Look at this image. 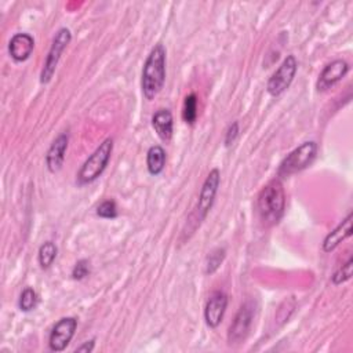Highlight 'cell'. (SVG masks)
Returning <instances> with one entry per match:
<instances>
[{"label":"cell","instance_id":"cell-22","mask_svg":"<svg viewBox=\"0 0 353 353\" xmlns=\"http://www.w3.org/2000/svg\"><path fill=\"white\" fill-rule=\"evenodd\" d=\"M97 215L105 219H113L117 216V207L113 200L102 201L97 208Z\"/></svg>","mask_w":353,"mask_h":353},{"label":"cell","instance_id":"cell-4","mask_svg":"<svg viewBox=\"0 0 353 353\" xmlns=\"http://www.w3.org/2000/svg\"><path fill=\"white\" fill-rule=\"evenodd\" d=\"M317 153V143L314 141H306L292 152H290L279 165L277 175L287 178L292 174H296L312 164Z\"/></svg>","mask_w":353,"mask_h":353},{"label":"cell","instance_id":"cell-6","mask_svg":"<svg viewBox=\"0 0 353 353\" xmlns=\"http://www.w3.org/2000/svg\"><path fill=\"white\" fill-rule=\"evenodd\" d=\"M298 69V62L294 55H287V58L281 62L277 70L270 76L268 81V92L272 97L281 95L292 83L295 73Z\"/></svg>","mask_w":353,"mask_h":353},{"label":"cell","instance_id":"cell-10","mask_svg":"<svg viewBox=\"0 0 353 353\" xmlns=\"http://www.w3.org/2000/svg\"><path fill=\"white\" fill-rule=\"evenodd\" d=\"M226 307H228V295L219 290L212 291L204 307V320L207 325L211 328H216L223 319Z\"/></svg>","mask_w":353,"mask_h":353},{"label":"cell","instance_id":"cell-19","mask_svg":"<svg viewBox=\"0 0 353 353\" xmlns=\"http://www.w3.org/2000/svg\"><path fill=\"white\" fill-rule=\"evenodd\" d=\"M182 119L188 124H193L197 119V97L194 94H189L185 97L183 108H182Z\"/></svg>","mask_w":353,"mask_h":353},{"label":"cell","instance_id":"cell-14","mask_svg":"<svg viewBox=\"0 0 353 353\" xmlns=\"http://www.w3.org/2000/svg\"><path fill=\"white\" fill-rule=\"evenodd\" d=\"M352 212L347 214V216L332 230L330 232L324 241H323V251L324 252H331L334 251L343 240L352 236Z\"/></svg>","mask_w":353,"mask_h":353},{"label":"cell","instance_id":"cell-25","mask_svg":"<svg viewBox=\"0 0 353 353\" xmlns=\"http://www.w3.org/2000/svg\"><path fill=\"white\" fill-rule=\"evenodd\" d=\"M94 346H95V339H90L87 342H84L83 345H80L79 347L74 349V352H85V353H90L94 350Z\"/></svg>","mask_w":353,"mask_h":353},{"label":"cell","instance_id":"cell-11","mask_svg":"<svg viewBox=\"0 0 353 353\" xmlns=\"http://www.w3.org/2000/svg\"><path fill=\"white\" fill-rule=\"evenodd\" d=\"M349 70V65L343 59H335L331 63H328L323 72L320 73L316 87L319 91H325L338 81H341Z\"/></svg>","mask_w":353,"mask_h":353},{"label":"cell","instance_id":"cell-9","mask_svg":"<svg viewBox=\"0 0 353 353\" xmlns=\"http://www.w3.org/2000/svg\"><path fill=\"white\" fill-rule=\"evenodd\" d=\"M77 328V320L74 317L61 319L50 332L48 346L52 352H62L70 343Z\"/></svg>","mask_w":353,"mask_h":353},{"label":"cell","instance_id":"cell-20","mask_svg":"<svg viewBox=\"0 0 353 353\" xmlns=\"http://www.w3.org/2000/svg\"><path fill=\"white\" fill-rule=\"evenodd\" d=\"M39 302V298H37V294L33 288L30 287H26L22 292H21V296H19V301H18V306L22 312H30L36 307Z\"/></svg>","mask_w":353,"mask_h":353},{"label":"cell","instance_id":"cell-7","mask_svg":"<svg viewBox=\"0 0 353 353\" xmlns=\"http://www.w3.org/2000/svg\"><path fill=\"white\" fill-rule=\"evenodd\" d=\"M219 183H221V172H219L218 168H212L208 172L204 182H203L200 196H199V201H197V205H196V212L194 214H196V221H197L199 225L207 216V214L210 212V210L214 204Z\"/></svg>","mask_w":353,"mask_h":353},{"label":"cell","instance_id":"cell-16","mask_svg":"<svg viewBox=\"0 0 353 353\" xmlns=\"http://www.w3.org/2000/svg\"><path fill=\"white\" fill-rule=\"evenodd\" d=\"M165 150L160 145H153L146 153V167L150 175H160L165 167Z\"/></svg>","mask_w":353,"mask_h":353},{"label":"cell","instance_id":"cell-15","mask_svg":"<svg viewBox=\"0 0 353 353\" xmlns=\"http://www.w3.org/2000/svg\"><path fill=\"white\" fill-rule=\"evenodd\" d=\"M152 125L161 141L168 142L171 139L174 131V120L168 109H159L152 116Z\"/></svg>","mask_w":353,"mask_h":353},{"label":"cell","instance_id":"cell-24","mask_svg":"<svg viewBox=\"0 0 353 353\" xmlns=\"http://www.w3.org/2000/svg\"><path fill=\"white\" fill-rule=\"evenodd\" d=\"M237 135H239V123H237V121H233V123L229 125L228 131H226L225 145H226V146H230V145L236 141Z\"/></svg>","mask_w":353,"mask_h":353},{"label":"cell","instance_id":"cell-17","mask_svg":"<svg viewBox=\"0 0 353 353\" xmlns=\"http://www.w3.org/2000/svg\"><path fill=\"white\" fill-rule=\"evenodd\" d=\"M57 252L58 248L52 241H46L40 245L39 248V254H37V261L41 269H47L52 265V262L57 258Z\"/></svg>","mask_w":353,"mask_h":353},{"label":"cell","instance_id":"cell-12","mask_svg":"<svg viewBox=\"0 0 353 353\" xmlns=\"http://www.w3.org/2000/svg\"><path fill=\"white\" fill-rule=\"evenodd\" d=\"M68 143H69L68 132H61L52 141V143L48 148L47 154H46V164H47V168L50 172H58L62 168Z\"/></svg>","mask_w":353,"mask_h":353},{"label":"cell","instance_id":"cell-1","mask_svg":"<svg viewBox=\"0 0 353 353\" xmlns=\"http://www.w3.org/2000/svg\"><path fill=\"white\" fill-rule=\"evenodd\" d=\"M256 210L263 225L272 226L279 223L285 210V192L280 179H272L261 189Z\"/></svg>","mask_w":353,"mask_h":353},{"label":"cell","instance_id":"cell-8","mask_svg":"<svg viewBox=\"0 0 353 353\" xmlns=\"http://www.w3.org/2000/svg\"><path fill=\"white\" fill-rule=\"evenodd\" d=\"M254 314H255V303L252 301H245L239 309L233 323L229 327V332H228L229 345H239L245 339L251 328Z\"/></svg>","mask_w":353,"mask_h":353},{"label":"cell","instance_id":"cell-3","mask_svg":"<svg viewBox=\"0 0 353 353\" xmlns=\"http://www.w3.org/2000/svg\"><path fill=\"white\" fill-rule=\"evenodd\" d=\"M113 152V139L106 138L99 146L88 156L77 172V183L87 185L94 182L105 171Z\"/></svg>","mask_w":353,"mask_h":353},{"label":"cell","instance_id":"cell-21","mask_svg":"<svg viewBox=\"0 0 353 353\" xmlns=\"http://www.w3.org/2000/svg\"><path fill=\"white\" fill-rule=\"evenodd\" d=\"M225 259V248H214L211 252H208L207 255V261H205V273L212 274L223 262Z\"/></svg>","mask_w":353,"mask_h":353},{"label":"cell","instance_id":"cell-13","mask_svg":"<svg viewBox=\"0 0 353 353\" xmlns=\"http://www.w3.org/2000/svg\"><path fill=\"white\" fill-rule=\"evenodd\" d=\"M34 48V40L29 33H15L8 43V54L15 62L26 61Z\"/></svg>","mask_w":353,"mask_h":353},{"label":"cell","instance_id":"cell-5","mask_svg":"<svg viewBox=\"0 0 353 353\" xmlns=\"http://www.w3.org/2000/svg\"><path fill=\"white\" fill-rule=\"evenodd\" d=\"M70 40H72V33H70V30L68 28L58 29V32L55 33V36L52 39L50 51L47 54L46 62L43 65V69H41V73H40V81L43 84L48 83L52 79V74H54V72L57 69V65H58L59 58H61V54L66 48V46L70 43Z\"/></svg>","mask_w":353,"mask_h":353},{"label":"cell","instance_id":"cell-18","mask_svg":"<svg viewBox=\"0 0 353 353\" xmlns=\"http://www.w3.org/2000/svg\"><path fill=\"white\" fill-rule=\"evenodd\" d=\"M352 273H353V258H352V255H349L346 262L341 263L335 269V272L331 276V280L335 285H339V284L347 281L352 277Z\"/></svg>","mask_w":353,"mask_h":353},{"label":"cell","instance_id":"cell-2","mask_svg":"<svg viewBox=\"0 0 353 353\" xmlns=\"http://www.w3.org/2000/svg\"><path fill=\"white\" fill-rule=\"evenodd\" d=\"M165 81V48L163 44H156L142 69V77H141V87L142 94L148 101H152L156 98V95L161 91Z\"/></svg>","mask_w":353,"mask_h":353},{"label":"cell","instance_id":"cell-23","mask_svg":"<svg viewBox=\"0 0 353 353\" xmlns=\"http://www.w3.org/2000/svg\"><path fill=\"white\" fill-rule=\"evenodd\" d=\"M90 274V262L87 259H80L74 263L72 269V277L74 280H83Z\"/></svg>","mask_w":353,"mask_h":353}]
</instances>
